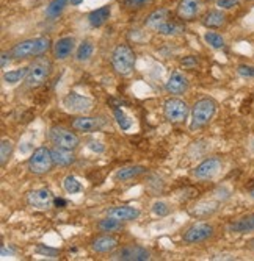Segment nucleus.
<instances>
[{"mask_svg": "<svg viewBox=\"0 0 254 261\" xmlns=\"http://www.w3.org/2000/svg\"><path fill=\"white\" fill-rule=\"evenodd\" d=\"M113 114H114V119H117V124L120 125V128H121L123 132L130 130V127H132V121H130L129 117L126 116V113H124L121 108H114V110H113Z\"/></svg>", "mask_w": 254, "mask_h": 261, "instance_id": "34", "label": "nucleus"}, {"mask_svg": "<svg viewBox=\"0 0 254 261\" xmlns=\"http://www.w3.org/2000/svg\"><path fill=\"white\" fill-rule=\"evenodd\" d=\"M204 2H215V0H204Z\"/></svg>", "mask_w": 254, "mask_h": 261, "instance_id": "45", "label": "nucleus"}, {"mask_svg": "<svg viewBox=\"0 0 254 261\" xmlns=\"http://www.w3.org/2000/svg\"><path fill=\"white\" fill-rule=\"evenodd\" d=\"M69 5V0H52V2L48 5V8H45V17L48 19H57L63 11L64 8Z\"/></svg>", "mask_w": 254, "mask_h": 261, "instance_id": "31", "label": "nucleus"}, {"mask_svg": "<svg viewBox=\"0 0 254 261\" xmlns=\"http://www.w3.org/2000/svg\"><path fill=\"white\" fill-rule=\"evenodd\" d=\"M63 189L66 194H80L83 191V185L74 175L69 174L63 178Z\"/></svg>", "mask_w": 254, "mask_h": 261, "instance_id": "32", "label": "nucleus"}, {"mask_svg": "<svg viewBox=\"0 0 254 261\" xmlns=\"http://www.w3.org/2000/svg\"><path fill=\"white\" fill-rule=\"evenodd\" d=\"M180 64H182L183 67H196V66L199 64V60H198L195 55H187V57H183V58L180 60Z\"/></svg>", "mask_w": 254, "mask_h": 261, "instance_id": "40", "label": "nucleus"}, {"mask_svg": "<svg viewBox=\"0 0 254 261\" xmlns=\"http://www.w3.org/2000/svg\"><path fill=\"white\" fill-rule=\"evenodd\" d=\"M217 102L212 97H202L196 100L192 107V124L190 130H201L207 127L217 114Z\"/></svg>", "mask_w": 254, "mask_h": 261, "instance_id": "4", "label": "nucleus"}, {"mask_svg": "<svg viewBox=\"0 0 254 261\" xmlns=\"http://www.w3.org/2000/svg\"><path fill=\"white\" fill-rule=\"evenodd\" d=\"M93 54H95V44L91 42L89 39H85L77 47V50H76V60L79 63H86L88 60H91Z\"/></svg>", "mask_w": 254, "mask_h": 261, "instance_id": "29", "label": "nucleus"}, {"mask_svg": "<svg viewBox=\"0 0 254 261\" xmlns=\"http://www.w3.org/2000/svg\"><path fill=\"white\" fill-rule=\"evenodd\" d=\"M13 152H14V142L13 139L10 138H4L0 141V166L5 168L8 164L10 158L13 156Z\"/></svg>", "mask_w": 254, "mask_h": 261, "instance_id": "30", "label": "nucleus"}, {"mask_svg": "<svg viewBox=\"0 0 254 261\" xmlns=\"http://www.w3.org/2000/svg\"><path fill=\"white\" fill-rule=\"evenodd\" d=\"M69 4H71V7H79L80 4H83V0H69Z\"/></svg>", "mask_w": 254, "mask_h": 261, "instance_id": "44", "label": "nucleus"}, {"mask_svg": "<svg viewBox=\"0 0 254 261\" xmlns=\"http://www.w3.org/2000/svg\"><path fill=\"white\" fill-rule=\"evenodd\" d=\"M105 125V121L98 116H88V114H79L71 121V128L80 133H95L99 132Z\"/></svg>", "mask_w": 254, "mask_h": 261, "instance_id": "13", "label": "nucleus"}, {"mask_svg": "<svg viewBox=\"0 0 254 261\" xmlns=\"http://www.w3.org/2000/svg\"><path fill=\"white\" fill-rule=\"evenodd\" d=\"M168 19H170V10L168 8H164V7L155 8L145 19V27L151 32H157V29L161 25V23H165Z\"/></svg>", "mask_w": 254, "mask_h": 261, "instance_id": "21", "label": "nucleus"}, {"mask_svg": "<svg viewBox=\"0 0 254 261\" xmlns=\"http://www.w3.org/2000/svg\"><path fill=\"white\" fill-rule=\"evenodd\" d=\"M67 205V202L64 200V199H61V197H55V200H54V206L55 208H64Z\"/></svg>", "mask_w": 254, "mask_h": 261, "instance_id": "43", "label": "nucleus"}, {"mask_svg": "<svg viewBox=\"0 0 254 261\" xmlns=\"http://www.w3.org/2000/svg\"><path fill=\"white\" fill-rule=\"evenodd\" d=\"M152 0H121V5L127 11H140L146 8Z\"/></svg>", "mask_w": 254, "mask_h": 261, "instance_id": "35", "label": "nucleus"}, {"mask_svg": "<svg viewBox=\"0 0 254 261\" xmlns=\"http://www.w3.org/2000/svg\"><path fill=\"white\" fill-rule=\"evenodd\" d=\"M110 16H111V5H104V7L98 8V10L91 11L86 16V20L93 29H99V27L104 25V23L108 22Z\"/></svg>", "mask_w": 254, "mask_h": 261, "instance_id": "24", "label": "nucleus"}, {"mask_svg": "<svg viewBox=\"0 0 254 261\" xmlns=\"http://www.w3.org/2000/svg\"><path fill=\"white\" fill-rule=\"evenodd\" d=\"M189 88H190L189 77L186 74L179 72V70H174L165 83V89L171 96H182V94H186L189 91Z\"/></svg>", "mask_w": 254, "mask_h": 261, "instance_id": "17", "label": "nucleus"}, {"mask_svg": "<svg viewBox=\"0 0 254 261\" xmlns=\"http://www.w3.org/2000/svg\"><path fill=\"white\" fill-rule=\"evenodd\" d=\"M52 70H54V66H52V61L48 58V57H36L30 64H29V72H27V77L24 80L26 86L30 88V89H38L41 88L42 85H45L52 75Z\"/></svg>", "mask_w": 254, "mask_h": 261, "instance_id": "3", "label": "nucleus"}, {"mask_svg": "<svg viewBox=\"0 0 254 261\" xmlns=\"http://www.w3.org/2000/svg\"><path fill=\"white\" fill-rule=\"evenodd\" d=\"M27 72H29V66L19 67V69H14V70H8V72H4V82H5V85L14 86L19 82L26 80Z\"/></svg>", "mask_w": 254, "mask_h": 261, "instance_id": "28", "label": "nucleus"}, {"mask_svg": "<svg viewBox=\"0 0 254 261\" xmlns=\"http://www.w3.org/2000/svg\"><path fill=\"white\" fill-rule=\"evenodd\" d=\"M204 0H179L176 7V16L182 22H190L195 20L202 10Z\"/></svg>", "mask_w": 254, "mask_h": 261, "instance_id": "15", "label": "nucleus"}, {"mask_svg": "<svg viewBox=\"0 0 254 261\" xmlns=\"http://www.w3.org/2000/svg\"><path fill=\"white\" fill-rule=\"evenodd\" d=\"M215 234V227L211 222H195L190 225L182 234V241L192 246V244H199L209 241Z\"/></svg>", "mask_w": 254, "mask_h": 261, "instance_id": "8", "label": "nucleus"}, {"mask_svg": "<svg viewBox=\"0 0 254 261\" xmlns=\"http://www.w3.org/2000/svg\"><path fill=\"white\" fill-rule=\"evenodd\" d=\"M190 113V105L179 96H171L164 102V117L170 124H183Z\"/></svg>", "mask_w": 254, "mask_h": 261, "instance_id": "6", "label": "nucleus"}, {"mask_svg": "<svg viewBox=\"0 0 254 261\" xmlns=\"http://www.w3.org/2000/svg\"><path fill=\"white\" fill-rule=\"evenodd\" d=\"M151 210H152L154 215L158 216V218H165V216H168V215H170V211H171L170 205H168L167 202H164V200H155V202L152 203Z\"/></svg>", "mask_w": 254, "mask_h": 261, "instance_id": "36", "label": "nucleus"}, {"mask_svg": "<svg viewBox=\"0 0 254 261\" xmlns=\"http://www.w3.org/2000/svg\"><path fill=\"white\" fill-rule=\"evenodd\" d=\"M186 32V25H183V22L179 19V20H171L168 19L165 23H161V25L157 29V33L161 35V36H167V38H173V36H179Z\"/></svg>", "mask_w": 254, "mask_h": 261, "instance_id": "27", "label": "nucleus"}, {"mask_svg": "<svg viewBox=\"0 0 254 261\" xmlns=\"http://www.w3.org/2000/svg\"><path fill=\"white\" fill-rule=\"evenodd\" d=\"M11 60H13V57L10 52H2V57H0V66H2V69H7V66L10 64Z\"/></svg>", "mask_w": 254, "mask_h": 261, "instance_id": "42", "label": "nucleus"}, {"mask_svg": "<svg viewBox=\"0 0 254 261\" xmlns=\"http://www.w3.org/2000/svg\"><path fill=\"white\" fill-rule=\"evenodd\" d=\"M226 22H227V16L220 8L207 10L201 16V23L209 30H220V29H223L226 25Z\"/></svg>", "mask_w": 254, "mask_h": 261, "instance_id": "18", "label": "nucleus"}, {"mask_svg": "<svg viewBox=\"0 0 254 261\" xmlns=\"http://www.w3.org/2000/svg\"><path fill=\"white\" fill-rule=\"evenodd\" d=\"M51 152H52L54 163L58 168H69V166H73L76 163V153L71 149H63V147L54 146Z\"/></svg>", "mask_w": 254, "mask_h": 261, "instance_id": "22", "label": "nucleus"}, {"mask_svg": "<svg viewBox=\"0 0 254 261\" xmlns=\"http://www.w3.org/2000/svg\"><path fill=\"white\" fill-rule=\"evenodd\" d=\"M54 194L49 191L48 188H38L32 189L26 196V202L30 208L38 210V211H48L54 206Z\"/></svg>", "mask_w": 254, "mask_h": 261, "instance_id": "11", "label": "nucleus"}, {"mask_svg": "<svg viewBox=\"0 0 254 261\" xmlns=\"http://www.w3.org/2000/svg\"><path fill=\"white\" fill-rule=\"evenodd\" d=\"M61 105L66 111L73 113V114H88L95 108V100L86 96H82L79 92L71 91L63 97Z\"/></svg>", "mask_w": 254, "mask_h": 261, "instance_id": "9", "label": "nucleus"}, {"mask_svg": "<svg viewBox=\"0 0 254 261\" xmlns=\"http://www.w3.org/2000/svg\"><path fill=\"white\" fill-rule=\"evenodd\" d=\"M204 41H205V44H209L212 49H215V50H220V49H223V47L226 45L224 38L220 33L212 32V30L204 33Z\"/></svg>", "mask_w": 254, "mask_h": 261, "instance_id": "33", "label": "nucleus"}, {"mask_svg": "<svg viewBox=\"0 0 254 261\" xmlns=\"http://www.w3.org/2000/svg\"><path fill=\"white\" fill-rule=\"evenodd\" d=\"M110 259L113 261H148L151 259L149 249L140 244H129L118 247L114 252L110 253Z\"/></svg>", "mask_w": 254, "mask_h": 261, "instance_id": "10", "label": "nucleus"}, {"mask_svg": "<svg viewBox=\"0 0 254 261\" xmlns=\"http://www.w3.org/2000/svg\"><path fill=\"white\" fill-rule=\"evenodd\" d=\"M77 50V42L74 36L58 38L52 45V57L55 61H64Z\"/></svg>", "mask_w": 254, "mask_h": 261, "instance_id": "14", "label": "nucleus"}, {"mask_svg": "<svg viewBox=\"0 0 254 261\" xmlns=\"http://www.w3.org/2000/svg\"><path fill=\"white\" fill-rule=\"evenodd\" d=\"M52 39L49 36H35V38H29L24 41H19L17 44H14L11 47V57L16 61L20 60H29V58H36L41 57L44 54H48L49 50H52Z\"/></svg>", "mask_w": 254, "mask_h": 261, "instance_id": "1", "label": "nucleus"}, {"mask_svg": "<svg viewBox=\"0 0 254 261\" xmlns=\"http://www.w3.org/2000/svg\"><path fill=\"white\" fill-rule=\"evenodd\" d=\"M215 5L223 11H229L240 7V0H215Z\"/></svg>", "mask_w": 254, "mask_h": 261, "instance_id": "37", "label": "nucleus"}, {"mask_svg": "<svg viewBox=\"0 0 254 261\" xmlns=\"http://www.w3.org/2000/svg\"><path fill=\"white\" fill-rule=\"evenodd\" d=\"M226 230L234 234H248L254 233V213H248L245 216H240L234 221H230L226 225Z\"/></svg>", "mask_w": 254, "mask_h": 261, "instance_id": "19", "label": "nucleus"}, {"mask_svg": "<svg viewBox=\"0 0 254 261\" xmlns=\"http://www.w3.org/2000/svg\"><path fill=\"white\" fill-rule=\"evenodd\" d=\"M146 172V168L145 166H140V164H133V166H126V168H121L114 172V180L117 181H130L133 178H138L142 177L143 174Z\"/></svg>", "mask_w": 254, "mask_h": 261, "instance_id": "26", "label": "nucleus"}, {"mask_svg": "<svg viewBox=\"0 0 254 261\" xmlns=\"http://www.w3.org/2000/svg\"><path fill=\"white\" fill-rule=\"evenodd\" d=\"M237 74L243 79H254V66L252 64H239Z\"/></svg>", "mask_w": 254, "mask_h": 261, "instance_id": "38", "label": "nucleus"}, {"mask_svg": "<svg viewBox=\"0 0 254 261\" xmlns=\"http://www.w3.org/2000/svg\"><path fill=\"white\" fill-rule=\"evenodd\" d=\"M108 216H113L117 218L123 222H132V221H136L140 218L142 211L135 208V206H129V205H121V206H113L107 211Z\"/></svg>", "mask_w": 254, "mask_h": 261, "instance_id": "20", "label": "nucleus"}, {"mask_svg": "<svg viewBox=\"0 0 254 261\" xmlns=\"http://www.w3.org/2000/svg\"><path fill=\"white\" fill-rule=\"evenodd\" d=\"M36 253L42 255V256H48V258H58V255H60V252L57 249H51V247H45V246H38Z\"/></svg>", "mask_w": 254, "mask_h": 261, "instance_id": "39", "label": "nucleus"}, {"mask_svg": "<svg viewBox=\"0 0 254 261\" xmlns=\"http://www.w3.org/2000/svg\"><path fill=\"white\" fill-rule=\"evenodd\" d=\"M220 208V202L218 200H201L198 202L192 210H190V215L195 218H209L212 216L214 213H217V210Z\"/></svg>", "mask_w": 254, "mask_h": 261, "instance_id": "23", "label": "nucleus"}, {"mask_svg": "<svg viewBox=\"0 0 254 261\" xmlns=\"http://www.w3.org/2000/svg\"><path fill=\"white\" fill-rule=\"evenodd\" d=\"M135 63H136V55L132 47L126 42L118 44L110 54V64L114 72L121 77H127L133 72Z\"/></svg>", "mask_w": 254, "mask_h": 261, "instance_id": "2", "label": "nucleus"}, {"mask_svg": "<svg viewBox=\"0 0 254 261\" xmlns=\"http://www.w3.org/2000/svg\"><path fill=\"white\" fill-rule=\"evenodd\" d=\"M54 166H55V163H54L51 149L45 146H41L32 152V155L27 161V171L32 175L42 177L45 174H49L54 169Z\"/></svg>", "mask_w": 254, "mask_h": 261, "instance_id": "5", "label": "nucleus"}, {"mask_svg": "<svg viewBox=\"0 0 254 261\" xmlns=\"http://www.w3.org/2000/svg\"><path fill=\"white\" fill-rule=\"evenodd\" d=\"M91 150L93 152H96V153H102L104 150H105V146L102 144L101 141H96V139H91V141H88V144H86Z\"/></svg>", "mask_w": 254, "mask_h": 261, "instance_id": "41", "label": "nucleus"}, {"mask_svg": "<svg viewBox=\"0 0 254 261\" xmlns=\"http://www.w3.org/2000/svg\"><path fill=\"white\" fill-rule=\"evenodd\" d=\"M96 228H98L99 233H111V234H114V233H120V231H123L126 228V222L107 215V218H102V219L98 221Z\"/></svg>", "mask_w": 254, "mask_h": 261, "instance_id": "25", "label": "nucleus"}, {"mask_svg": "<svg viewBox=\"0 0 254 261\" xmlns=\"http://www.w3.org/2000/svg\"><path fill=\"white\" fill-rule=\"evenodd\" d=\"M221 168H223V161L220 156H209L202 160L193 169L192 174L196 180L205 181V180H212L214 177H217Z\"/></svg>", "mask_w": 254, "mask_h": 261, "instance_id": "12", "label": "nucleus"}, {"mask_svg": "<svg viewBox=\"0 0 254 261\" xmlns=\"http://www.w3.org/2000/svg\"><path fill=\"white\" fill-rule=\"evenodd\" d=\"M49 141L55 147H63V149H71L76 150L80 146V138L76 133V130L73 132L67 127H61V125H55L49 130Z\"/></svg>", "mask_w": 254, "mask_h": 261, "instance_id": "7", "label": "nucleus"}, {"mask_svg": "<svg viewBox=\"0 0 254 261\" xmlns=\"http://www.w3.org/2000/svg\"><path fill=\"white\" fill-rule=\"evenodd\" d=\"M118 247H120V240L117 238V236H113L111 233H101L89 244V249L95 253H99V255L111 253Z\"/></svg>", "mask_w": 254, "mask_h": 261, "instance_id": "16", "label": "nucleus"}]
</instances>
